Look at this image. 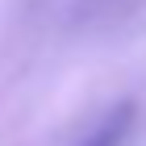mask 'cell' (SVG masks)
<instances>
[{"label":"cell","instance_id":"1","mask_svg":"<svg viewBox=\"0 0 146 146\" xmlns=\"http://www.w3.org/2000/svg\"><path fill=\"white\" fill-rule=\"evenodd\" d=\"M38 17L50 25L67 29V34H84V29H109L146 9V0H34Z\"/></svg>","mask_w":146,"mask_h":146},{"label":"cell","instance_id":"2","mask_svg":"<svg viewBox=\"0 0 146 146\" xmlns=\"http://www.w3.org/2000/svg\"><path fill=\"white\" fill-rule=\"evenodd\" d=\"M134 121H138V104L134 100H117L75 146H121L125 138L134 134Z\"/></svg>","mask_w":146,"mask_h":146}]
</instances>
